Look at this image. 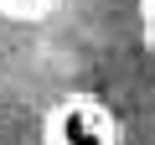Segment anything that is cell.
<instances>
[{
	"instance_id": "obj_3",
	"label": "cell",
	"mask_w": 155,
	"mask_h": 145,
	"mask_svg": "<svg viewBox=\"0 0 155 145\" xmlns=\"http://www.w3.org/2000/svg\"><path fill=\"white\" fill-rule=\"evenodd\" d=\"M140 26H145V47L155 57V0H140Z\"/></svg>"
},
{
	"instance_id": "obj_1",
	"label": "cell",
	"mask_w": 155,
	"mask_h": 145,
	"mask_svg": "<svg viewBox=\"0 0 155 145\" xmlns=\"http://www.w3.org/2000/svg\"><path fill=\"white\" fill-rule=\"evenodd\" d=\"M41 145H119V119L93 93H67L47 109Z\"/></svg>"
},
{
	"instance_id": "obj_2",
	"label": "cell",
	"mask_w": 155,
	"mask_h": 145,
	"mask_svg": "<svg viewBox=\"0 0 155 145\" xmlns=\"http://www.w3.org/2000/svg\"><path fill=\"white\" fill-rule=\"evenodd\" d=\"M57 5H62V0H0V16L16 21V26H36V21H47Z\"/></svg>"
}]
</instances>
